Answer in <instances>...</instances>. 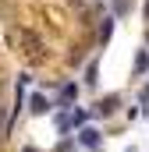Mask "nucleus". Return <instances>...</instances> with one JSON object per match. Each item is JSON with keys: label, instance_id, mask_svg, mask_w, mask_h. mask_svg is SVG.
Wrapping results in <instances>:
<instances>
[{"label": "nucleus", "instance_id": "nucleus-6", "mask_svg": "<svg viewBox=\"0 0 149 152\" xmlns=\"http://www.w3.org/2000/svg\"><path fill=\"white\" fill-rule=\"evenodd\" d=\"M74 96H78V85H71V81H68V85L60 88V103H68V106H71V103H74Z\"/></svg>", "mask_w": 149, "mask_h": 152}, {"label": "nucleus", "instance_id": "nucleus-2", "mask_svg": "<svg viewBox=\"0 0 149 152\" xmlns=\"http://www.w3.org/2000/svg\"><path fill=\"white\" fill-rule=\"evenodd\" d=\"M78 145L96 149V145H100V131H96V127H78Z\"/></svg>", "mask_w": 149, "mask_h": 152}, {"label": "nucleus", "instance_id": "nucleus-7", "mask_svg": "<svg viewBox=\"0 0 149 152\" xmlns=\"http://www.w3.org/2000/svg\"><path fill=\"white\" fill-rule=\"evenodd\" d=\"M114 32V18H103V25H100V42H107Z\"/></svg>", "mask_w": 149, "mask_h": 152}, {"label": "nucleus", "instance_id": "nucleus-8", "mask_svg": "<svg viewBox=\"0 0 149 152\" xmlns=\"http://www.w3.org/2000/svg\"><path fill=\"white\" fill-rule=\"evenodd\" d=\"M149 67V53H139V57H135V71H146Z\"/></svg>", "mask_w": 149, "mask_h": 152}, {"label": "nucleus", "instance_id": "nucleus-5", "mask_svg": "<svg viewBox=\"0 0 149 152\" xmlns=\"http://www.w3.org/2000/svg\"><path fill=\"white\" fill-rule=\"evenodd\" d=\"M96 81H100V64L92 60V64L85 67V85H89V88H96Z\"/></svg>", "mask_w": 149, "mask_h": 152}, {"label": "nucleus", "instance_id": "nucleus-3", "mask_svg": "<svg viewBox=\"0 0 149 152\" xmlns=\"http://www.w3.org/2000/svg\"><path fill=\"white\" fill-rule=\"evenodd\" d=\"M29 110H32V113H46V110H50V103H46V96H32V99H29Z\"/></svg>", "mask_w": 149, "mask_h": 152}, {"label": "nucleus", "instance_id": "nucleus-9", "mask_svg": "<svg viewBox=\"0 0 149 152\" xmlns=\"http://www.w3.org/2000/svg\"><path fill=\"white\" fill-rule=\"evenodd\" d=\"M4 127H7V110L0 106V131H4Z\"/></svg>", "mask_w": 149, "mask_h": 152}, {"label": "nucleus", "instance_id": "nucleus-10", "mask_svg": "<svg viewBox=\"0 0 149 152\" xmlns=\"http://www.w3.org/2000/svg\"><path fill=\"white\" fill-rule=\"evenodd\" d=\"M21 152H39V149H32V145H29V149H21Z\"/></svg>", "mask_w": 149, "mask_h": 152}, {"label": "nucleus", "instance_id": "nucleus-4", "mask_svg": "<svg viewBox=\"0 0 149 152\" xmlns=\"http://www.w3.org/2000/svg\"><path fill=\"white\" fill-rule=\"evenodd\" d=\"M110 11H114V18H124L131 11V0H110Z\"/></svg>", "mask_w": 149, "mask_h": 152}, {"label": "nucleus", "instance_id": "nucleus-11", "mask_svg": "<svg viewBox=\"0 0 149 152\" xmlns=\"http://www.w3.org/2000/svg\"><path fill=\"white\" fill-rule=\"evenodd\" d=\"M146 18H149V0H146Z\"/></svg>", "mask_w": 149, "mask_h": 152}, {"label": "nucleus", "instance_id": "nucleus-1", "mask_svg": "<svg viewBox=\"0 0 149 152\" xmlns=\"http://www.w3.org/2000/svg\"><path fill=\"white\" fill-rule=\"evenodd\" d=\"M117 106H121V96H103V99L96 103V110H92V113H96V117H110Z\"/></svg>", "mask_w": 149, "mask_h": 152}]
</instances>
